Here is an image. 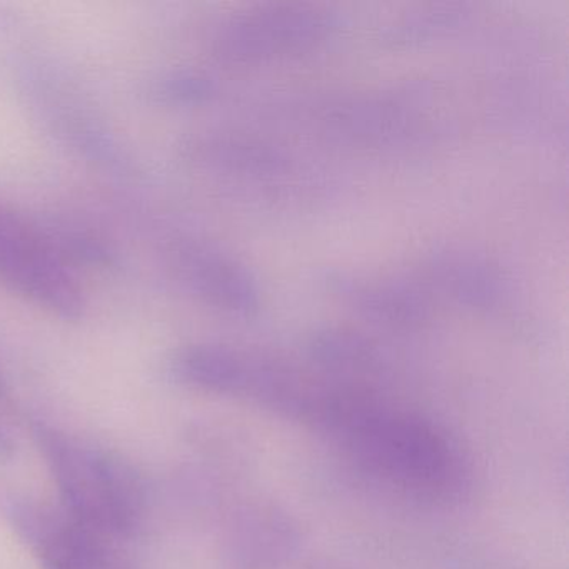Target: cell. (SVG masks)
Listing matches in <instances>:
<instances>
[{
	"instance_id": "obj_1",
	"label": "cell",
	"mask_w": 569,
	"mask_h": 569,
	"mask_svg": "<svg viewBox=\"0 0 569 569\" xmlns=\"http://www.w3.org/2000/svg\"><path fill=\"white\" fill-rule=\"evenodd\" d=\"M318 422L366 471L409 495L431 501L455 498L466 466L455 442L432 422L388 408L358 389L332 386Z\"/></svg>"
},
{
	"instance_id": "obj_2",
	"label": "cell",
	"mask_w": 569,
	"mask_h": 569,
	"mask_svg": "<svg viewBox=\"0 0 569 569\" xmlns=\"http://www.w3.org/2000/svg\"><path fill=\"white\" fill-rule=\"evenodd\" d=\"M36 436L72 519L106 539L138 531L148 498L128 461L48 426H39Z\"/></svg>"
},
{
	"instance_id": "obj_3",
	"label": "cell",
	"mask_w": 569,
	"mask_h": 569,
	"mask_svg": "<svg viewBox=\"0 0 569 569\" xmlns=\"http://www.w3.org/2000/svg\"><path fill=\"white\" fill-rule=\"evenodd\" d=\"M336 31L338 19L318 6H256L229 16L216 28L212 52L226 64H269L311 54Z\"/></svg>"
},
{
	"instance_id": "obj_4",
	"label": "cell",
	"mask_w": 569,
	"mask_h": 569,
	"mask_svg": "<svg viewBox=\"0 0 569 569\" xmlns=\"http://www.w3.org/2000/svg\"><path fill=\"white\" fill-rule=\"evenodd\" d=\"M261 109L288 114L289 121L316 134L366 148L399 146L416 138L422 118L412 98L399 92L289 99Z\"/></svg>"
},
{
	"instance_id": "obj_5",
	"label": "cell",
	"mask_w": 569,
	"mask_h": 569,
	"mask_svg": "<svg viewBox=\"0 0 569 569\" xmlns=\"http://www.w3.org/2000/svg\"><path fill=\"white\" fill-rule=\"evenodd\" d=\"M194 158L259 201L299 202L321 194L322 178L288 148L254 134H214L194 146Z\"/></svg>"
},
{
	"instance_id": "obj_6",
	"label": "cell",
	"mask_w": 569,
	"mask_h": 569,
	"mask_svg": "<svg viewBox=\"0 0 569 569\" xmlns=\"http://www.w3.org/2000/svg\"><path fill=\"white\" fill-rule=\"evenodd\" d=\"M0 284L64 319L84 311V296L51 239L0 204Z\"/></svg>"
},
{
	"instance_id": "obj_7",
	"label": "cell",
	"mask_w": 569,
	"mask_h": 569,
	"mask_svg": "<svg viewBox=\"0 0 569 569\" xmlns=\"http://www.w3.org/2000/svg\"><path fill=\"white\" fill-rule=\"evenodd\" d=\"M171 268L182 288L206 306L228 315H256L261 289L248 266L208 239L186 236L169 251Z\"/></svg>"
},
{
	"instance_id": "obj_8",
	"label": "cell",
	"mask_w": 569,
	"mask_h": 569,
	"mask_svg": "<svg viewBox=\"0 0 569 569\" xmlns=\"http://www.w3.org/2000/svg\"><path fill=\"white\" fill-rule=\"evenodd\" d=\"M425 276L442 298L476 315H501L515 298L498 262L471 246H436L426 256Z\"/></svg>"
},
{
	"instance_id": "obj_9",
	"label": "cell",
	"mask_w": 569,
	"mask_h": 569,
	"mask_svg": "<svg viewBox=\"0 0 569 569\" xmlns=\"http://www.w3.org/2000/svg\"><path fill=\"white\" fill-rule=\"evenodd\" d=\"M325 284L359 318L395 331H416L432 319L431 296L418 282L396 276L329 271Z\"/></svg>"
},
{
	"instance_id": "obj_10",
	"label": "cell",
	"mask_w": 569,
	"mask_h": 569,
	"mask_svg": "<svg viewBox=\"0 0 569 569\" xmlns=\"http://www.w3.org/2000/svg\"><path fill=\"white\" fill-rule=\"evenodd\" d=\"M16 525L46 569H122L109 551L108 539L71 516L39 506L14 512Z\"/></svg>"
},
{
	"instance_id": "obj_11",
	"label": "cell",
	"mask_w": 569,
	"mask_h": 569,
	"mask_svg": "<svg viewBox=\"0 0 569 569\" xmlns=\"http://www.w3.org/2000/svg\"><path fill=\"white\" fill-rule=\"evenodd\" d=\"M309 349L321 365L341 371H375L382 365L379 346L351 329H321L312 336Z\"/></svg>"
},
{
	"instance_id": "obj_12",
	"label": "cell",
	"mask_w": 569,
	"mask_h": 569,
	"mask_svg": "<svg viewBox=\"0 0 569 569\" xmlns=\"http://www.w3.org/2000/svg\"><path fill=\"white\" fill-rule=\"evenodd\" d=\"M219 86L208 72L198 69H178L162 76L156 86V96L171 104H204L218 94Z\"/></svg>"
},
{
	"instance_id": "obj_13",
	"label": "cell",
	"mask_w": 569,
	"mask_h": 569,
	"mask_svg": "<svg viewBox=\"0 0 569 569\" xmlns=\"http://www.w3.org/2000/svg\"><path fill=\"white\" fill-rule=\"evenodd\" d=\"M14 455V446L2 429H0V461H8Z\"/></svg>"
},
{
	"instance_id": "obj_14",
	"label": "cell",
	"mask_w": 569,
	"mask_h": 569,
	"mask_svg": "<svg viewBox=\"0 0 569 569\" xmlns=\"http://www.w3.org/2000/svg\"><path fill=\"white\" fill-rule=\"evenodd\" d=\"M4 396V391H2V381H0V399Z\"/></svg>"
}]
</instances>
